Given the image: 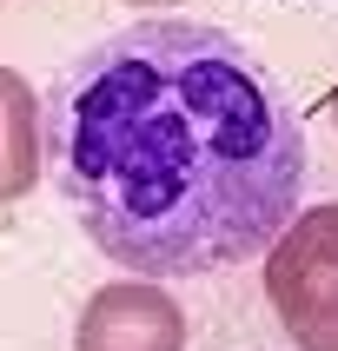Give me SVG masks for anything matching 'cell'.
<instances>
[{
	"label": "cell",
	"mask_w": 338,
	"mask_h": 351,
	"mask_svg": "<svg viewBox=\"0 0 338 351\" xmlns=\"http://www.w3.org/2000/svg\"><path fill=\"white\" fill-rule=\"evenodd\" d=\"M332 126H338V86H332Z\"/></svg>",
	"instance_id": "cell-6"
},
{
	"label": "cell",
	"mask_w": 338,
	"mask_h": 351,
	"mask_svg": "<svg viewBox=\"0 0 338 351\" xmlns=\"http://www.w3.org/2000/svg\"><path fill=\"white\" fill-rule=\"evenodd\" d=\"M126 7H186V0H126Z\"/></svg>",
	"instance_id": "cell-5"
},
{
	"label": "cell",
	"mask_w": 338,
	"mask_h": 351,
	"mask_svg": "<svg viewBox=\"0 0 338 351\" xmlns=\"http://www.w3.org/2000/svg\"><path fill=\"white\" fill-rule=\"evenodd\" d=\"M67 206L133 278H206L272 245L305 193V133L258 60L199 20L99 40L53 93Z\"/></svg>",
	"instance_id": "cell-1"
},
{
	"label": "cell",
	"mask_w": 338,
	"mask_h": 351,
	"mask_svg": "<svg viewBox=\"0 0 338 351\" xmlns=\"http://www.w3.org/2000/svg\"><path fill=\"white\" fill-rule=\"evenodd\" d=\"M73 351H186V312L153 278H113L86 298Z\"/></svg>",
	"instance_id": "cell-3"
},
{
	"label": "cell",
	"mask_w": 338,
	"mask_h": 351,
	"mask_svg": "<svg viewBox=\"0 0 338 351\" xmlns=\"http://www.w3.org/2000/svg\"><path fill=\"white\" fill-rule=\"evenodd\" d=\"M40 186V93L14 66H0V206Z\"/></svg>",
	"instance_id": "cell-4"
},
{
	"label": "cell",
	"mask_w": 338,
	"mask_h": 351,
	"mask_svg": "<svg viewBox=\"0 0 338 351\" xmlns=\"http://www.w3.org/2000/svg\"><path fill=\"white\" fill-rule=\"evenodd\" d=\"M265 305L298 351H338V199L292 213L265 245Z\"/></svg>",
	"instance_id": "cell-2"
}]
</instances>
